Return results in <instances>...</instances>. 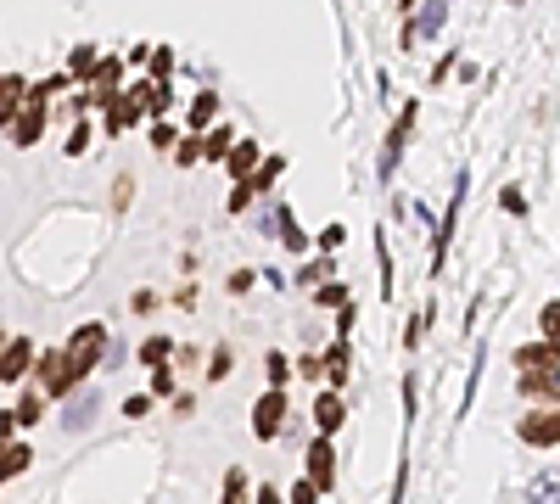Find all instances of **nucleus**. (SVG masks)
<instances>
[{
  "label": "nucleus",
  "instance_id": "1",
  "mask_svg": "<svg viewBox=\"0 0 560 504\" xmlns=\"http://www.w3.org/2000/svg\"><path fill=\"white\" fill-rule=\"evenodd\" d=\"M96 364H107V325L90 320V325H79V331L68 336V348H62V387L79 392Z\"/></svg>",
  "mask_w": 560,
  "mask_h": 504
},
{
  "label": "nucleus",
  "instance_id": "2",
  "mask_svg": "<svg viewBox=\"0 0 560 504\" xmlns=\"http://www.w3.org/2000/svg\"><path fill=\"white\" fill-rule=\"evenodd\" d=\"M286 415H292V392L286 387H269L258 404H252V437L258 443H275L280 426H286Z\"/></svg>",
  "mask_w": 560,
  "mask_h": 504
},
{
  "label": "nucleus",
  "instance_id": "3",
  "mask_svg": "<svg viewBox=\"0 0 560 504\" xmlns=\"http://www.w3.org/2000/svg\"><path fill=\"white\" fill-rule=\"evenodd\" d=\"M51 90H56V79H51V84H40V90L28 96V107L12 118V140H17V146H34V140L45 135V96H51Z\"/></svg>",
  "mask_w": 560,
  "mask_h": 504
},
{
  "label": "nucleus",
  "instance_id": "4",
  "mask_svg": "<svg viewBox=\"0 0 560 504\" xmlns=\"http://www.w3.org/2000/svg\"><path fill=\"white\" fill-rule=\"evenodd\" d=\"M308 488L314 493L336 488V437H314L308 443Z\"/></svg>",
  "mask_w": 560,
  "mask_h": 504
},
{
  "label": "nucleus",
  "instance_id": "5",
  "mask_svg": "<svg viewBox=\"0 0 560 504\" xmlns=\"http://www.w3.org/2000/svg\"><path fill=\"white\" fill-rule=\"evenodd\" d=\"M516 432L527 448H560V409H538V415L521 420Z\"/></svg>",
  "mask_w": 560,
  "mask_h": 504
},
{
  "label": "nucleus",
  "instance_id": "6",
  "mask_svg": "<svg viewBox=\"0 0 560 504\" xmlns=\"http://www.w3.org/2000/svg\"><path fill=\"white\" fill-rule=\"evenodd\" d=\"M521 392L538 398V404H549V409H560V364H549V370H521Z\"/></svg>",
  "mask_w": 560,
  "mask_h": 504
},
{
  "label": "nucleus",
  "instance_id": "7",
  "mask_svg": "<svg viewBox=\"0 0 560 504\" xmlns=\"http://www.w3.org/2000/svg\"><path fill=\"white\" fill-rule=\"evenodd\" d=\"M342 420H348V404H342V392L325 387L320 398H314V426H320V437H336V432H342Z\"/></svg>",
  "mask_w": 560,
  "mask_h": 504
},
{
  "label": "nucleus",
  "instance_id": "8",
  "mask_svg": "<svg viewBox=\"0 0 560 504\" xmlns=\"http://www.w3.org/2000/svg\"><path fill=\"white\" fill-rule=\"evenodd\" d=\"M34 364V342L17 336V342H0V381H23V370Z\"/></svg>",
  "mask_w": 560,
  "mask_h": 504
},
{
  "label": "nucleus",
  "instance_id": "9",
  "mask_svg": "<svg viewBox=\"0 0 560 504\" xmlns=\"http://www.w3.org/2000/svg\"><path fill=\"white\" fill-rule=\"evenodd\" d=\"M28 465H34V448L17 443V437H6V443H0V488H6L12 476H23Z\"/></svg>",
  "mask_w": 560,
  "mask_h": 504
},
{
  "label": "nucleus",
  "instance_id": "10",
  "mask_svg": "<svg viewBox=\"0 0 560 504\" xmlns=\"http://www.w3.org/2000/svg\"><path fill=\"white\" fill-rule=\"evenodd\" d=\"M96 404H101V392L96 387H79V398H73V404H62V426H68V432H84V426H90V415H96Z\"/></svg>",
  "mask_w": 560,
  "mask_h": 504
},
{
  "label": "nucleus",
  "instance_id": "11",
  "mask_svg": "<svg viewBox=\"0 0 560 504\" xmlns=\"http://www.w3.org/2000/svg\"><path fill=\"white\" fill-rule=\"evenodd\" d=\"M28 96V84H23V73H0V124H12L17 118V101Z\"/></svg>",
  "mask_w": 560,
  "mask_h": 504
},
{
  "label": "nucleus",
  "instance_id": "12",
  "mask_svg": "<svg viewBox=\"0 0 560 504\" xmlns=\"http://www.w3.org/2000/svg\"><path fill=\"white\" fill-rule=\"evenodd\" d=\"M521 370H549V364H560V342H532V348L516 353Z\"/></svg>",
  "mask_w": 560,
  "mask_h": 504
},
{
  "label": "nucleus",
  "instance_id": "13",
  "mask_svg": "<svg viewBox=\"0 0 560 504\" xmlns=\"http://www.w3.org/2000/svg\"><path fill=\"white\" fill-rule=\"evenodd\" d=\"M527 504H560V471H538L527 482Z\"/></svg>",
  "mask_w": 560,
  "mask_h": 504
},
{
  "label": "nucleus",
  "instance_id": "14",
  "mask_svg": "<svg viewBox=\"0 0 560 504\" xmlns=\"http://www.w3.org/2000/svg\"><path fill=\"white\" fill-rule=\"evenodd\" d=\"M460 202H465V180L454 185V202H448V213H443V230H437V264H443L448 241H454V224H460Z\"/></svg>",
  "mask_w": 560,
  "mask_h": 504
},
{
  "label": "nucleus",
  "instance_id": "15",
  "mask_svg": "<svg viewBox=\"0 0 560 504\" xmlns=\"http://www.w3.org/2000/svg\"><path fill=\"white\" fill-rule=\"evenodd\" d=\"M224 157H230V163H224V168H230V180H247L252 168H258V146H252V140H241V146H230V152H224Z\"/></svg>",
  "mask_w": 560,
  "mask_h": 504
},
{
  "label": "nucleus",
  "instance_id": "16",
  "mask_svg": "<svg viewBox=\"0 0 560 504\" xmlns=\"http://www.w3.org/2000/svg\"><path fill=\"white\" fill-rule=\"evenodd\" d=\"M280 168H286V157H258V168L247 174V185H252V191H264V185L280 180Z\"/></svg>",
  "mask_w": 560,
  "mask_h": 504
},
{
  "label": "nucleus",
  "instance_id": "17",
  "mask_svg": "<svg viewBox=\"0 0 560 504\" xmlns=\"http://www.w3.org/2000/svg\"><path fill=\"white\" fill-rule=\"evenodd\" d=\"M213 112H219V96H213V90H202V96L191 101V129H196V135L213 124Z\"/></svg>",
  "mask_w": 560,
  "mask_h": 504
},
{
  "label": "nucleus",
  "instance_id": "18",
  "mask_svg": "<svg viewBox=\"0 0 560 504\" xmlns=\"http://www.w3.org/2000/svg\"><path fill=\"white\" fill-rule=\"evenodd\" d=\"M12 415H17V426H34V420L45 415V392H23V398H17V409H12Z\"/></svg>",
  "mask_w": 560,
  "mask_h": 504
},
{
  "label": "nucleus",
  "instance_id": "19",
  "mask_svg": "<svg viewBox=\"0 0 560 504\" xmlns=\"http://www.w3.org/2000/svg\"><path fill=\"white\" fill-rule=\"evenodd\" d=\"M325 376H331V387H342V381H348V342H342V336H336L331 359H325Z\"/></svg>",
  "mask_w": 560,
  "mask_h": 504
},
{
  "label": "nucleus",
  "instance_id": "20",
  "mask_svg": "<svg viewBox=\"0 0 560 504\" xmlns=\"http://www.w3.org/2000/svg\"><path fill=\"white\" fill-rule=\"evenodd\" d=\"M224 504H247V471H224Z\"/></svg>",
  "mask_w": 560,
  "mask_h": 504
},
{
  "label": "nucleus",
  "instance_id": "21",
  "mask_svg": "<svg viewBox=\"0 0 560 504\" xmlns=\"http://www.w3.org/2000/svg\"><path fill=\"white\" fill-rule=\"evenodd\" d=\"M140 359L152 364V370H157V364H168V336H152V342H140Z\"/></svg>",
  "mask_w": 560,
  "mask_h": 504
},
{
  "label": "nucleus",
  "instance_id": "22",
  "mask_svg": "<svg viewBox=\"0 0 560 504\" xmlns=\"http://www.w3.org/2000/svg\"><path fill=\"white\" fill-rule=\"evenodd\" d=\"M314 303H320V308H342V303H348V286H342V280H336V286H320Z\"/></svg>",
  "mask_w": 560,
  "mask_h": 504
},
{
  "label": "nucleus",
  "instance_id": "23",
  "mask_svg": "<svg viewBox=\"0 0 560 504\" xmlns=\"http://www.w3.org/2000/svg\"><path fill=\"white\" fill-rule=\"evenodd\" d=\"M118 73H124V62H118V56H112V62H101V68H96V84H101V96H107L112 84H118Z\"/></svg>",
  "mask_w": 560,
  "mask_h": 504
},
{
  "label": "nucleus",
  "instance_id": "24",
  "mask_svg": "<svg viewBox=\"0 0 560 504\" xmlns=\"http://www.w3.org/2000/svg\"><path fill=\"white\" fill-rule=\"evenodd\" d=\"M280 236H286V247H292V252H308V236H303V230H297V224H292V213L280 219Z\"/></svg>",
  "mask_w": 560,
  "mask_h": 504
},
{
  "label": "nucleus",
  "instance_id": "25",
  "mask_svg": "<svg viewBox=\"0 0 560 504\" xmlns=\"http://www.w3.org/2000/svg\"><path fill=\"white\" fill-rule=\"evenodd\" d=\"M342 241H348V230H342V224L320 230V252H325V258H331V252H342Z\"/></svg>",
  "mask_w": 560,
  "mask_h": 504
},
{
  "label": "nucleus",
  "instance_id": "26",
  "mask_svg": "<svg viewBox=\"0 0 560 504\" xmlns=\"http://www.w3.org/2000/svg\"><path fill=\"white\" fill-rule=\"evenodd\" d=\"M538 320H544V342H560V303H549Z\"/></svg>",
  "mask_w": 560,
  "mask_h": 504
},
{
  "label": "nucleus",
  "instance_id": "27",
  "mask_svg": "<svg viewBox=\"0 0 560 504\" xmlns=\"http://www.w3.org/2000/svg\"><path fill=\"white\" fill-rule=\"evenodd\" d=\"M415 28H426V34H437V28H443V0H432V6L420 12V23H415Z\"/></svg>",
  "mask_w": 560,
  "mask_h": 504
},
{
  "label": "nucleus",
  "instance_id": "28",
  "mask_svg": "<svg viewBox=\"0 0 560 504\" xmlns=\"http://www.w3.org/2000/svg\"><path fill=\"white\" fill-rule=\"evenodd\" d=\"M224 152H230V129H213V140L202 146V157L213 163V157H224Z\"/></svg>",
  "mask_w": 560,
  "mask_h": 504
},
{
  "label": "nucleus",
  "instance_id": "29",
  "mask_svg": "<svg viewBox=\"0 0 560 504\" xmlns=\"http://www.w3.org/2000/svg\"><path fill=\"white\" fill-rule=\"evenodd\" d=\"M224 376H230V348H219L213 364H208V381H224Z\"/></svg>",
  "mask_w": 560,
  "mask_h": 504
},
{
  "label": "nucleus",
  "instance_id": "30",
  "mask_svg": "<svg viewBox=\"0 0 560 504\" xmlns=\"http://www.w3.org/2000/svg\"><path fill=\"white\" fill-rule=\"evenodd\" d=\"M269 387H286V353H269Z\"/></svg>",
  "mask_w": 560,
  "mask_h": 504
},
{
  "label": "nucleus",
  "instance_id": "31",
  "mask_svg": "<svg viewBox=\"0 0 560 504\" xmlns=\"http://www.w3.org/2000/svg\"><path fill=\"white\" fill-rule=\"evenodd\" d=\"M499 202H504V213H516V219H521V213H527V196H521L516 185H510V191H504Z\"/></svg>",
  "mask_w": 560,
  "mask_h": 504
},
{
  "label": "nucleus",
  "instance_id": "32",
  "mask_svg": "<svg viewBox=\"0 0 560 504\" xmlns=\"http://www.w3.org/2000/svg\"><path fill=\"white\" fill-rule=\"evenodd\" d=\"M146 409H152V392H135V398H129V404H124V415H129V420H140V415H146Z\"/></svg>",
  "mask_w": 560,
  "mask_h": 504
},
{
  "label": "nucleus",
  "instance_id": "33",
  "mask_svg": "<svg viewBox=\"0 0 560 504\" xmlns=\"http://www.w3.org/2000/svg\"><path fill=\"white\" fill-rule=\"evenodd\" d=\"M174 157H180V168H191L196 157H202V140H180V152H174Z\"/></svg>",
  "mask_w": 560,
  "mask_h": 504
},
{
  "label": "nucleus",
  "instance_id": "34",
  "mask_svg": "<svg viewBox=\"0 0 560 504\" xmlns=\"http://www.w3.org/2000/svg\"><path fill=\"white\" fill-rule=\"evenodd\" d=\"M247 202H252V185H247V180H236V191H230V208L247 213Z\"/></svg>",
  "mask_w": 560,
  "mask_h": 504
},
{
  "label": "nucleus",
  "instance_id": "35",
  "mask_svg": "<svg viewBox=\"0 0 560 504\" xmlns=\"http://www.w3.org/2000/svg\"><path fill=\"white\" fill-rule=\"evenodd\" d=\"M168 392H174V376H168L163 364H157V376H152V398H168Z\"/></svg>",
  "mask_w": 560,
  "mask_h": 504
},
{
  "label": "nucleus",
  "instance_id": "36",
  "mask_svg": "<svg viewBox=\"0 0 560 504\" xmlns=\"http://www.w3.org/2000/svg\"><path fill=\"white\" fill-rule=\"evenodd\" d=\"M230 292H252V269H236V275H230Z\"/></svg>",
  "mask_w": 560,
  "mask_h": 504
},
{
  "label": "nucleus",
  "instance_id": "37",
  "mask_svg": "<svg viewBox=\"0 0 560 504\" xmlns=\"http://www.w3.org/2000/svg\"><path fill=\"white\" fill-rule=\"evenodd\" d=\"M314 499H320V493L308 488V482H297V488H292V504H314Z\"/></svg>",
  "mask_w": 560,
  "mask_h": 504
},
{
  "label": "nucleus",
  "instance_id": "38",
  "mask_svg": "<svg viewBox=\"0 0 560 504\" xmlns=\"http://www.w3.org/2000/svg\"><path fill=\"white\" fill-rule=\"evenodd\" d=\"M252 504H286V499H280V488H258V493H252Z\"/></svg>",
  "mask_w": 560,
  "mask_h": 504
},
{
  "label": "nucleus",
  "instance_id": "39",
  "mask_svg": "<svg viewBox=\"0 0 560 504\" xmlns=\"http://www.w3.org/2000/svg\"><path fill=\"white\" fill-rule=\"evenodd\" d=\"M12 426H17V415H12V409H0V443L12 437Z\"/></svg>",
  "mask_w": 560,
  "mask_h": 504
}]
</instances>
